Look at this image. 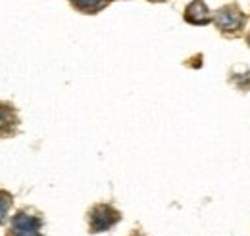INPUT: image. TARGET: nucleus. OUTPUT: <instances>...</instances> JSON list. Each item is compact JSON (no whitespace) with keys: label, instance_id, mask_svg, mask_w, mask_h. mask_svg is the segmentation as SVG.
I'll return each mask as SVG.
<instances>
[{"label":"nucleus","instance_id":"obj_1","mask_svg":"<svg viewBox=\"0 0 250 236\" xmlns=\"http://www.w3.org/2000/svg\"><path fill=\"white\" fill-rule=\"evenodd\" d=\"M212 20H214L216 27H218L221 33H237V31L243 29L245 23H247L245 14H243L235 4L219 8L218 12L212 16Z\"/></svg>","mask_w":250,"mask_h":236},{"label":"nucleus","instance_id":"obj_2","mask_svg":"<svg viewBox=\"0 0 250 236\" xmlns=\"http://www.w3.org/2000/svg\"><path fill=\"white\" fill-rule=\"evenodd\" d=\"M120 219H122L120 211H116L114 207L106 206V204L94 206L89 213V225H91L93 233H104V231L112 229Z\"/></svg>","mask_w":250,"mask_h":236},{"label":"nucleus","instance_id":"obj_3","mask_svg":"<svg viewBox=\"0 0 250 236\" xmlns=\"http://www.w3.org/2000/svg\"><path fill=\"white\" fill-rule=\"evenodd\" d=\"M10 236H41V221L37 217L20 211L12 217Z\"/></svg>","mask_w":250,"mask_h":236},{"label":"nucleus","instance_id":"obj_4","mask_svg":"<svg viewBox=\"0 0 250 236\" xmlns=\"http://www.w3.org/2000/svg\"><path fill=\"white\" fill-rule=\"evenodd\" d=\"M185 21L192 25H208L212 21V14L202 0H192L185 10Z\"/></svg>","mask_w":250,"mask_h":236},{"label":"nucleus","instance_id":"obj_5","mask_svg":"<svg viewBox=\"0 0 250 236\" xmlns=\"http://www.w3.org/2000/svg\"><path fill=\"white\" fill-rule=\"evenodd\" d=\"M18 125V116L12 106L0 104V133H12V129Z\"/></svg>","mask_w":250,"mask_h":236},{"label":"nucleus","instance_id":"obj_6","mask_svg":"<svg viewBox=\"0 0 250 236\" xmlns=\"http://www.w3.org/2000/svg\"><path fill=\"white\" fill-rule=\"evenodd\" d=\"M106 2H108V0H71V4H73L77 10L85 12V14H94V12H98Z\"/></svg>","mask_w":250,"mask_h":236},{"label":"nucleus","instance_id":"obj_7","mask_svg":"<svg viewBox=\"0 0 250 236\" xmlns=\"http://www.w3.org/2000/svg\"><path fill=\"white\" fill-rule=\"evenodd\" d=\"M8 207H10V196H8L6 192H0V223L6 221Z\"/></svg>","mask_w":250,"mask_h":236},{"label":"nucleus","instance_id":"obj_8","mask_svg":"<svg viewBox=\"0 0 250 236\" xmlns=\"http://www.w3.org/2000/svg\"><path fill=\"white\" fill-rule=\"evenodd\" d=\"M150 2H164V0H150Z\"/></svg>","mask_w":250,"mask_h":236},{"label":"nucleus","instance_id":"obj_9","mask_svg":"<svg viewBox=\"0 0 250 236\" xmlns=\"http://www.w3.org/2000/svg\"><path fill=\"white\" fill-rule=\"evenodd\" d=\"M247 40H249V44H250V35H249V37H247Z\"/></svg>","mask_w":250,"mask_h":236}]
</instances>
